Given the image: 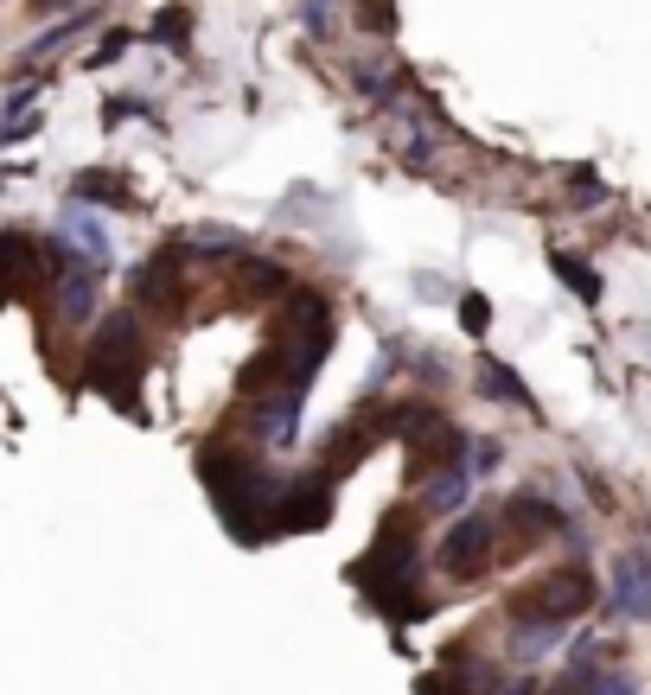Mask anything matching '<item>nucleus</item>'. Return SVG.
<instances>
[{
	"label": "nucleus",
	"mask_w": 651,
	"mask_h": 695,
	"mask_svg": "<svg viewBox=\"0 0 651 695\" xmlns=\"http://www.w3.org/2000/svg\"><path fill=\"white\" fill-rule=\"evenodd\" d=\"M148 370V338H141V319L134 313H109L103 333L90 338V384L115 396L122 409H134V384Z\"/></svg>",
	"instance_id": "obj_1"
},
{
	"label": "nucleus",
	"mask_w": 651,
	"mask_h": 695,
	"mask_svg": "<svg viewBox=\"0 0 651 695\" xmlns=\"http://www.w3.org/2000/svg\"><path fill=\"white\" fill-rule=\"evenodd\" d=\"M588 606H594V574L581 562H569V568H549L543 581L511 593V625H569Z\"/></svg>",
	"instance_id": "obj_2"
},
{
	"label": "nucleus",
	"mask_w": 651,
	"mask_h": 695,
	"mask_svg": "<svg viewBox=\"0 0 651 695\" xmlns=\"http://www.w3.org/2000/svg\"><path fill=\"white\" fill-rule=\"evenodd\" d=\"M492 549H498V517L467 511L441 536L435 562H441V574H454V581H472V574H486V568H492Z\"/></svg>",
	"instance_id": "obj_3"
},
{
	"label": "nucleus",
	"mask_w": 651,
	"mask_h": 695,
	"mask_svg": "<svg viewBox=\"0 0 651 695\" xmlns=\"http://www.w3.org/2000/svg\"><path fill=\"white\" fill-rule=\"evenodd\" d=\"M301 396H307V389H294V384L250 389V396H243V428H250V440L287 447V440H294V421H301Z\"/></svg>",
	"instance_id": "obj_4"
},
{
	"label": "nucleus",
	"mask_w": 651,
	"mask_h": 695,
	"mask_svg": "<svg viewBox=\"0 0 651 695\" xmlns=\"http://www.w3.org/2000/svg\"><path fill=\"white\" fill-rule=\"evenodd\" d=\"M333 517V472H301L275 498V530H319Z\"/></svg>",
	"instance_id": "obj_5"
},
{
	"label": "nucleus",
	"mask_w": 651,
	"mask_h": 695,
	"mask_svg": "<svg viewBox=\"0 0 651 695\" xmlns=\"http://www.w3.org/2000/svg\"><path fill=\"white\" fill-rule=\"evenodd\" d=\"M607 606H613L620 619H651V549H625V555H613Z\"/></svg>",
	"instance_id": "obj_6"
},
{
	"label": "nucleus",
	"mask_w": 651,
	"mask_h": 695,
	"mask_svg": "<svg viewBox=\"0 0 651 695\" xmlns=\"http://www.w3.org/2000/svg\"><path fill=\"white\" fill-rule=\"evenodd\" d=\"M58 243L71 249V262H83V268H109L115 262V236H109V224L96 217V211L71 205L64 217H58Z\"/></svg>",
	"instance_id": "obj_7"
},
{
	"label": "nucleus",
	"mask_w": 651,
	"mask_h": 695,
	"mask_svg": "<svg viewBox=\"0 0 651 695\" xmlns=\"http://www.w3.org/2000/svg\"><path fill=\"white\" fill-rule=\"evenodd\" d=\"M134 300L141 307H160V313H180L185 307V249H160L141 275H134Z\"/></svg>",
	"instance_id": "obj_8"
},
{
	"label": "nucleus",
	"mask_w": 651,
	"mask_h": 695,
	"mask_svg": "<svg viewBox=\"0 0 651 695\" xmlns=\"http://www.w3.org/2000/svg\"><path fill=\"white\" fill-rule=\"evenodd\" d=\"M96 294H103V275L96 268H83V262H64L52 282V300H58V319L64 326H83L90 313H96Z\"/></svg>",
	"instance_id": "obj_9"
},
{
	"label": "nucleus",
	"mask_w": 651,
	"mask_h": 695,
	"mask_svg": "<svg viewBox=\"0 0 651 695\" xmlns=\"http://www.w3.org/2000/svg\"><path fill=\"white\" fill-rule=\"evenodd\" d=\"M498 523H505L518 542H537V536H556L569 517H562V504H549V498H537V491H518V498H505Z\"/></svg>",
	"instance_id": "obj_10"
},
{
	"label": "nucleus",
	"mask_w": 651,
	"mask_h": 695,
	"mask_svg": "<svg viewBox=\"0 0 651 695\" xmlns=\"http://www.w3.org/2000/svg\"><path fill=\"white\" fill-rule=\"evenodd\" d=\"M467 491H472V472H467V460L435 466V472L421 479V511H428V517H454L460 504H467Z\"/></svg>",
	"instance_id": "obj_11"
},
{
	"label": "nucleus",
	"mask_w": 651,
	"mask_h": 695,
	"mask_svg": "<svg viewBox=\"0 0 651 695\" xmlns=\"http://www.w3.org/2000/svg\"><path fill=\"white\" fill-rule=\"evenodd\" d=\"M479 389H492L498 402H505V409H523V415H537V402H530V389L518 384V377H511V370H505V364H479Z\"/></svg>",
	"instance_id": "obj_12"
},
{
	"label": "nucleus",
	"mask_w": 651,
	"mask_h": 695,
	"mask_svg": "<svg viewBox=\"0 0 651 695\" xmlns=\"http://www.w3.org/2000/svg\"><path fill=\"white\" fill-rule=\"evenodd\" d=\"M549 268H556V275H562V282H569L574 294H581V300H600V275H594V268H588L581 256H569V249H556V256H549Z\"/></svg>",
	"instance_id": "obj_13"
},
{
	"label": "nucleus",
	"mask_w": 651,
	"mask_h": 695,
	"mask_svg": "<svg viewBox=\"0 0 651 695\" xmlns=\"http://www.w3.org/2000/svg\"><path fill=\"white\" fill-rule=\"evenodd\" d=\"M185 243H192L185 256H211V262H224V256H236V249H243V236H236V231H217V224H211V231H192Z\"/></svg>",
	"instance_id": "obj_14"
},
{
	"label": "nucleus",
	"mask_w": 651,
	"mask_h": 695,
	"mask_svg": "<svg viewBox=\"0 0 651 695\" xmlns=\"http://www.w3.org/2000/svg\"><path fill=\"white\" fill-rule=\"evenodd\" d=\"M243 287L250 294H287V275L275 262H243Z\"/></svg>",
	"instance_id": "obj_15"
},
{
	"label": "nucleus",
	"mask_w": 651,
	"mask_h": 695,
	"mask_svg": "<svg viewBox=\"0 0 651 695\" xmlns=\"http://www.w3.org/2000/svg\"><path fill=\"white\" fill-rule=\"evenodd\" d=\"M185 32H192V13H185V7H166V13L154 20V39H160V45H185Z\"/></svg>",
	"instance_id": "obj_16"
},
{
	"label": "nucleus",
	"mask_w": 651,
	"mask_h": 695,
	"mask_svg": "<svg viewBox=\"0 0 651 695\" xmlns=\"http://www.w3.org/2000/svg\"><path fill=\"white\" fill-rule=\"evenodd\" d=\"M460 319H467L472 338H486V326H492V307H486V294H460Z\"/></svg>",
	"instance_id": "obj_17"
},
{
	"label": "nucleus",
	"mask_w": 651,
	"mask_h": 695,
	"mask_svg": "<svg viewBox=\"0 0 651 695\" xmlns=\"http://www.w3.org/2000/svg\"><path fill=\"white\" fill-rule=\"evenodd\" d=\"M498 440H472V460H467V472H498Z\"/></svg>",
	"instance_id": "obj_18"
},
{
	"label": "nucleus",
	"mask_w": 651,
	"mask_h": 695,
	"mask_svg": "<svg viewBox=\"0 0 651 695\" xmlns=\"http://www.w3.org/2000/svg\"><path fill=\"white\" fill-rule=\"evenodd\" d=\"M588 695H639V689H632L625 676H607V670H600L594 683H588Z\"/></svg>",
	"instance_id": "obj_19"
},
{
	"label": "nucleus",
	"mask_w": 651,
	"mask_h": 695,
	"mask_svg": "<svg viewBox=\"0 0 651 695\" xmlns=\"http://www.w3.org/2000/svg\"><path fill=\"white\" fill-rule=\"evenodd\" d=\"M122 45H129V39H122V32H109L103 45L90 52V64H96V71H103V64H115V58H122Z\"/></svg>",
	"instance_id": "obj_20"
},
{
	"label": "nucleus",
	"mask_w": 651,
	"mask_h": 695,
	"mask_svg": "<svg viewBox=\"0 0 651 695\" xmlns=\"http://www.w3.org/2000/svg\"><path fill=\"white\" fill-rule=\"evenodd\" d=\"M39 13H64V7H78V0H32Z\"/></svg>",
	"instance_id": "obj_21"
}]
</instances>
